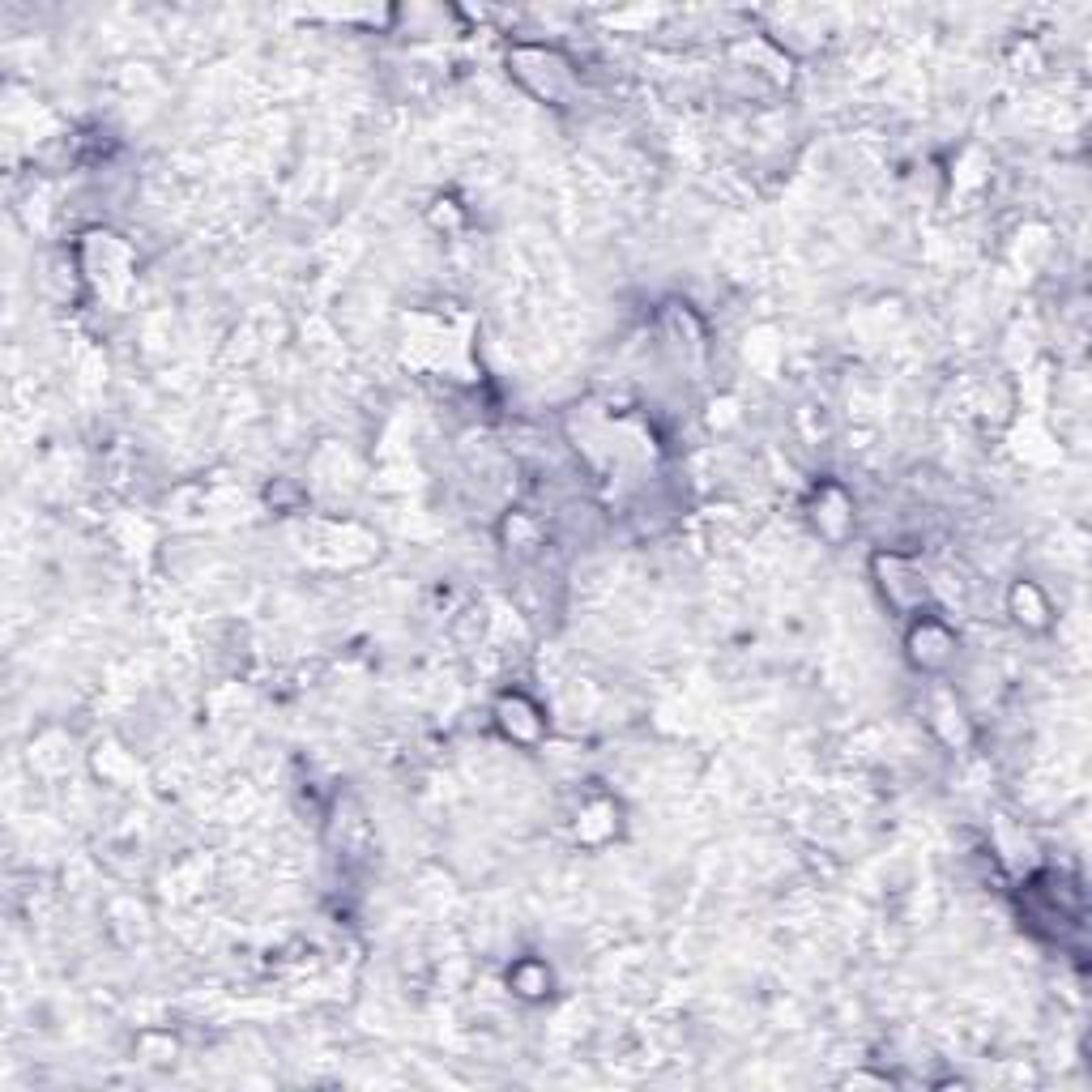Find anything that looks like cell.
Masks as SVG:
<instances>
[{
  "label": "cell",
  "instance_id": "6da1fadb",
  "mask_svg": "<svg viewBox=\"0 0 1092 1092\" xmlns=\"http://www.w3.org/2000/svg\"><path fill=\"white\" fill-rule=\"evenodd\" d=\"M512 986H517V994H525V999H538L542 990H551V973L525 960V965L512 968Z\"/></svg>",
  "mask_w": 1092,
  "mask_h": 1092
},
{
  "label": "cell",
  "instance_id": "7a4b0ae2",
  "mask_svg": "<svg viewBox=\"0 0 1092 1092\" xmlns=\"http://www.w3.org/2000/svg\"><path fill=\"white\" fill-rule=\"evenodd\" d=\"M918 636H926V653H918L922 666H934V661H947V653H952V636L939 628V623H922Z\"/></svg>",
  "mask_w": 1092,
  "mask_h": 1092
}]
</instances>
